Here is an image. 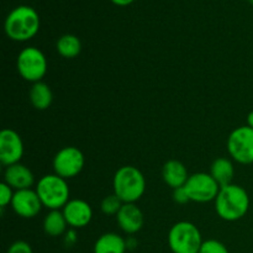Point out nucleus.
<instances>
[{
    "label": "nucleus",
    "mask_w": 253,
    "mask_h": 253,
    "mask_svg": "<svg viewBox=\"0 0 253 253\" xmlns=\"http://www.w3.org/2000/svg\"><path fill=\"white\" fill-rule=\"evenodd\" d=\"M203 242L200 230L193 222H175L168 232V246L173 253H199Z\"/></svg>",
    "instance_id": "39448f33"
},
{
    "label": "nucleus",
    "mask_w": 253,
    "mask_h": 253,
    "mask_svg": "<svg viewBox=\"0 0 253 253\" xmlns=\"http://www.w3.org/2000/svg\"><path fill=\"white\" fill-rule=\"evenodd\" d=\"M42 203L35 189L16 190L11 202V208L17 216L22 219H34L40 214Z\"/></svg>",
    "instance_id": "9b49d317"
},
{
    "label": "nucleus",
    "mask_w": 253,
    "mask_h": 253,
    "mask_svg": "<svg viewBox=\"0 0 253 253\" xmlns=\"http://www.w3.org/2000/svg\"><path fill=\"white\" fill-rule=\"evenodd\" d=\"M40 15L29 5H20L12 9L4 22L6 36L16 42H26L34 39L40 31Z\"/></svg>",
    "instance_id": "f257e3e1"
},
{
    "label": "nucleus",
    "mask_w": 253,
    "mask_h": 253,
    "mask_svg": "<svg viewBox=\"0 0 253 253\" xmlns=\"http://www.w3.org/2000/svg\"><path fill=\"white\" fill-rule=\"evenodd\" d=\"M119 227L127 235H135L140 231L145 224L143 212L136 203H127L121 207L116 215Z\"/></svg>",
    "instance_id": "ddd939ff"
},
{
    "label": "nucleus",
    "mask_w": 253,
    "mask_h": 253,
    "mask_svg": "<svg viewBox=\"0 0 253 253\" xmlns=\"http://www.w3.org/2000/svg\"><path fill=\"white\" fill-rule=\"evenodd\" d=\"M35 190L39 194L42 205L48 210H62L71 200V190L67 179L59 177L56 173L40 178Z\"/></svg>",
    "instance_id": "20e7f679"
},
{
    "label": "nucleus",
    "mask_w": 253,
    "mask_h": 253,
    "mask_svg": "<svg viewBox=\"0 0 253 253\" xmlns=\"http://www.w3.org/2000/svg\"><path fill=\"white\" fill-rule=\"evenodd\" d=\"M68 222L62 210H49L43 219V231L47 236L58 237L67 232Z\"/></svg>",
    "instance_id": "6ab92c4d"
},
{
    "label": "nucleus",
    "mask_w": 253,
    "mask_h": 253,
    "mask_svg": "<svg viewBox=\"0 0 253 253\" xmlns=\"http://www.w3.org/2000/svg\"><path fill=\"white\" fill-rule=\"evenodd\" d=\"M249 1H250V2H251V4L253 5V0H249Z\"/></svg>",
    "instance_id": "c756f323"
},
{
    "label": "nucleus",
    "mask_w": 253,
    "mask_h": 253,
    "mask_svg": "<svg viewBox=\"0 0 253 253\" xmlns=\"http://www.w3.org/2000/svg\"><path fill=\"white\" fill-rule=\"evenodd\" d=\"M215 210L225 221L241 220L250 210V195L244 187L229 184L220 188L215 199Z\"/></svg>",
    "instance_id": "f03ea898"
},
{
    "label": "nucleus",
    "mask_w": 253,
    "mask_h": 253,
    "mask_svg": "<svg viewBox=\"0 0 253 253\" xmlns=\"http://www.w3.org/2000/svg\"><path fill=\"white\" fill-rule=\"evenodd\" d=\"M113 4L118 5V6H128L130 4H132L135 0H110Z\"/></svg>",
    "instance_id": "bb28decb"
},
{
    "label": "nucleus",
    "mask_w": 253,
    "mask_h": 253,
    "mask_svg": "<svg viewBox=\"0 0 253 253\" xmlns=\"http://www.w3.org/2000/svg\"><path fill=\"white\" fill-rule=\"evenodd\" d=\"M173 200H174V202L179 205H184V204H187V203L190 202L189 195H188L187 190H185L184 187L173 189Z\"/></svg>",
    "instance_id": "393cba45"
},
{
    "label": "nucleus",
    "mask_w": 253,
    "mask_h": 253,
    "mask_svg": "<svg viewBox=\"0 0 253 253\" xmlns=\"http://www.w3.org/2000/svg\"><path fill=\"white\" fill-rule=\"evenodd\" d=\"M62 211L71 229H83L88 226L93 219V209L90 204L83 199H71Z\"/></svg>",
    "instance_id": "f8f14e48"
},
{
    "label": "nucleus",
    "mask_w": 253,
    "mask_h": 253,
    "mask_svg": "<svg viewBox=\"0 0 253 253\" xmlns=\"http://www.w3.org/2000/svg\"><path fill=\"white\" fill-rule=\"evenodd\" d=\"M124 205V203L116 197L115 194H110L108 197H105L103 199L100 204V209L103 211V214L108 215V216H111V215H118V212L120 211L121 207Z\"/></svg>",
    "instance_id": "412c9836"
},
{
    "label": "nucleus",
    "mask_w": 253,
    "mask_h": 253,
    "mask_svg": "<svg viewBox=\"0 0 253 253\" xmlns=\"http://www.w3.org/2000/svg\"><path fill=\"white\" fill-rule=\"evenodd\" d=\"M16 68L20 77L30 83H37L46 76L48 63L43 52L34 46L25 47L16 59Z\"/></svg>",
    "instance_id": "423d86ee"
},
{
    "label": "nucleus",
    "mask_w": 253,
    "mask_h": 253,
    "mask_svg": "<svg viewBox=\"0 0 253 253\" xmlns=\"http://www.w3.org/2000/svg\"><path fill=\"white\" fill-rule=\"evenodd\" d=\"M85 158L78 147L67 146L61 148L53 158V170L57 175L71 179L83 170Z\"/></svg>",
    "instance_id": "1a4fd4ad"
},
{
    "label": "nucleus",
    "mask_w": 253,
    "mask_h": 253,
    "mask_svg": "<svg viewBox=\"0 0 253 253\" xmlns=\"http://www.w3.org/2000/svg\"><path fill=\"white\" fill-rule=\"evenodd\" d=\"M126 245H127V250H133L137 246V241L133 237H128V240H126Z\"/></svg>",
    "instance_id": "cd10ccee"
},
{
    "label": "nucleus",
    "mask_w": 253,
    "mask_h": 253,
    "mask_svg": "<svg viewBox=\"0 0 253 253\" xmlns=\"http://www.w3.org/2000/svg\"><path fill=\"white\" fill-rule=\"evenodd\" d=\"M190 202L209 203L215 202L220 192V185L210 173L198 172L189 175L184 185Z\"/></svg>",
    "instance_id": "0eeeda50"
},
{
    "label": "nucleus",
    "mask_w": 253,
    "mask_h": 253,
    "mask_svg": "<svg viewBox=\"0 0 253 253\" xmlns=\"http://www.w3.org/2000/svg\"><path fill=\"white\" fill-rule=\"evenodd\" d=\"M247 126L253 128V110L247 115Z\"/></svg>",
    "instance_id": "c85d7f7f"
},
{
    "label": "nucleus",
    "mask_w": 253,
    "mask_h": 253,
    "mask_svg": "<svg viewBox=\"0 0 253 253\" xmlns=\"http://www.w3.org/2000/svg\"><path fill=\"white\" fill-rule=\"evenodd\" d=\"M6 253H34L32 247L26 241H15L14 244L10 245Z\"/></svg>",
    "instance_id": "b1692460"
},
{
    "label": "nucleus",
    "mask_w": 253,
    "mask_h": 253,
    "mask_svg": "<svg viewBox=\"0 0 253 253\" xmlns=\"http://www.w3.org/2000/svg\"><path fill=\"white\" fill-rule=\"evenodd\" d=\"M162 178L168 187L177 189V188L184 187L189 174H188L187 167L180 161L169 160L163 166Z\"/></svg>",
    "instance_id": "2eb2a0df"
},
{
    "label": "nucleus",
    "mask_w": 253,
    "mask_h": 253,
    "mask_svg": "<svg viewBox=\"0 0 253 253\" xmlns=\"http://www.w3.org/2000/svg\"><path fill=\"white\" fill-rule=\"evenodd\" d=\"M210 174L219 183L220 187L232 184L235 175V167L231 160L226 157H219L211 163Z\"/></svg>",
    "instance_id": "a211bd4d"
},
{
    "label": "nucleus",
    "mask_w": 253,
    "mask_h": 253,
    "mask_svg": "<svg viewBox=\"0 0 253 253\" xmlns=\"http://www.w3.org/2000/svg\"><path fill=\"white\" fill-rule=\"evenodd\" d=\"M24 151V142L16 131L12 128H4L0 132V162L5 167L20 163Z\"/></svg>",
    "instance_id": "9d476101"
},
{
    "label": "nucleus",
    "mask_w": 253,
    "mask_h": 253,
    "mask_svg": "<svg viewBox=\"0 0 253 253\" xmlns=\"http://www.w3.org/2000/svg\"><path fill=\"white\" fill-rule=\"evenodd\" d=\"M199 253H230L227 247L217 240H207L203 242Z\"/></svg>",
    "instance_id": "4be33fe9"
},
{
    "label": "nucleus",
    "mask_w": 253,
    "mask_h": 253,
    "mask_svg": "<svg viewBox=\"0 0 253 253\" xmlns=\"http://www.w3.org/2000/svg\"><path fill=\"white\" fill-rule=\"evenodd\" d=\"M57 52L61 54L63 58L72 59L76 58L82 51V42L79 40V37H77L76 35L72 34H66L63 36H61L58 39L56 43Z\"/></svg>",
    "instance_id": "aec40b11"
},
{
    "label": "nucleus",
    "mask_w": 253,
    "mask_h": 253,
    "mask_svg": "<svg viewBox=\"0 0 253 253\" xmlns=\"http://www.w3.org/2000/svg\"><path fill=\"white\" fill-rule=\"evenodd\" d=\"M77 240H78V237H77L76 229H69L68 231L64 234V244H66L67 246H73L77 242Z\"/></svg>",
    "instance_id": "a878e982"
},
{
    "label": "nucleus",
    "mask_w": 253,
    "mask_h": 253,
    "mask_svg": "<svg viewBox=\"0 0 253 253\" xmlns=\"http://www.w3.org/2000/svg\"><path fill=\"white\" fill-rule=\"evenodd\" d=\"M4 182L9 184L15 192L30 189L35 184V175L29 167L21 163H16L5 168Z\"/></svg>",
    "instance_id": "4468645a"
},
{
    "label": "nucleus",
    "mask_w": 253,
    "mask_h": 253,
    "mask_svg": "<svg viewBox=\"0 0 253 253\" xmlns=\"http://www.w3.org/2000/svg\"><path fill=\"white\" fill-rule=\"evenodd\" d=\"M227 151L235 162L240 165L253 163V128L240 126L227 137Z\"/></svg>",
    "instance_id": "6e6552de"
},
{
    "label": "nucleus",
    "mask_w": 253,
    "mask_h": 253,
    "mask_svg": "<svg viewBox=\"0 0 253 253\" xmlns=\"http://www.w3.org/2000/svg\"><path fill=\"white\" fill-rule=\"evenodd\" d=\"M14 194V189H12L9 184L2 182L1 184H0V207L6 208L7 205H11Z\"/></svg>",
    "instance_id": "5701e85b"
},
{
    "label": "nucleus",
    "mask_w": 253,
    "mask_h": 253,
    "mask_svg": "<svg viewBox=\"0 0 253 253\" xmlns=\"http://www.w3.org/2000/svg\"><path fill=\"white\" fill-rule=\"evenodd\" d=\"M30 103L37 110H47L53 101V93L48 84L44 82H37L32 84L29 91Z\"/></svg>",
    "instance_id": "f3484780"
},
{
    "label": "nucleus",
    "mask_w": 253,
    "mask_h": 253,
    "mask_svg": "<svg viewBox=\"0 0 253 253\" xmlns=\"http://www.w3.org/2000/svg\"><path fill=\"white\" fill-rule=\"evenodd\" d=\"M127 250L126 240L116 232L101 235L94 244V253H125Z\"/></svg>",
    "instance_id": "dca6fc26"
},
{
    "label": "nucleus",
    "mask_w": 253,
    "mask_h": 253,
    "mask_svg": "<svg viewBox=\"0 0 253 253\" xmlns=\"http://www.w3.org/2000/svg\"><path fill=\"white\" fill-rule=\"evenodd\" d=\"M113 189L124 204L138 202L146 192L145 175L133 166H123L114 174Z\"/></svg>",
    "instance_id": "7ed1b4c3"
}]
</instances>
